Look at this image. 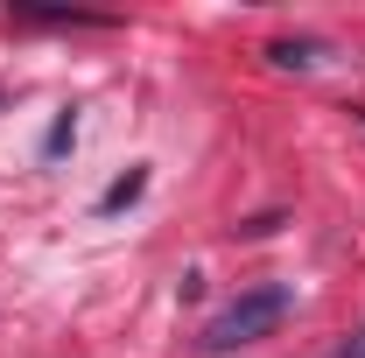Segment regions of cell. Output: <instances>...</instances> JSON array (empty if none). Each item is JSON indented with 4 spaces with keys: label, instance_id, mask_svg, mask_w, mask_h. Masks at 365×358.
Here are the masks:
<instances>
[{
    "label": "cell",
    "instance_id": "6da1fadb",
    "mask_svg": "<svg viewBox=\"0 0 365 358\" xmlns=\"http://www.w3.org/2000/svg\"><path fill=\"white\" fill-rule=\"evenodd\" d=\"M281 316H288V288H246L239 302H225V310L204 323V352H239V344H260L267 330H281Z\"/></svg>",
    "mask_w": 365,
    "mask_h": 358
},
{
    "label": "cell",
    "instance_id": "7a4b0ae2",
    "mask_svg": "<svg viewBox=\"0 0 365 358\" xmlns=\"http://www.w3.org/2000/svg\"><path fill=\"white\" fill-rule=\"evenodd\" d=\"M267 56L281 71H317L323 63V43H267Z\"/></svg>",
    "mask_w": 365,
    "mask_h": 358
},
{
    "label": "cell",
    "instance_id": "3957f363",
    "mask_svg": "<svg viewBox=\"0 0 365 358\" xmlns=\"http://www.w3.org/2000/svg\"><path fill=\"white\" fill-rule=\"evenodd\" d=\"M140 190H148V169H127V176H120L113 190H106V197H98V211H106V218H113V211H127Z\"/></svg>",
    "mask_w": 365,
    "mask_h": 358
},
{
    "label": "cell",
    "instance_id": "277c9868",
    "mask_svg": "<svg viewBox=\"0 0 365 358\" xmlns=\"http://www.w3.org/2000/svg\"><path fill=\"white\" fill-rule=\"evenodd\" d=\"M71 140H78V120H71V113H63V120H56V127H49V162H56V155H63V148H71Z\"/></svg>",
    "mask_w": 365,
    "mask_h": 358
},
{
    "label": "cell",
    "instance_id": "5b68a950",
    "mask_svg": "<svg viewBox=\"0 0 365 358\" xmlns=\"http://www.w3.org/2000/svg\"><path fill=\"white\" fill-rule=\"evenodd\" d=\"M344 358H365V330H359V337H351V344H344Z\"/></svg>",
    "mask_w": 365,
    "mask_h": 358
}]
</instances>
